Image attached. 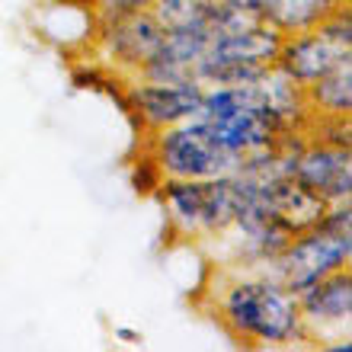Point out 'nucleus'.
I'll use <instances>...</instances> for the list:
<instances>
[{"instance_id": "obj_17", "label": "nucleus", "mask_w": 352, "mask_h": 352, "mask_svg": "<svg viewBox=\"0 0 352 352\" xmlns=\"http://www.w3.org/2000/svg\"><path fill=\"white\" fill-rule=\"evenodd\" d=\"M84 7L90 10L93 23H102V19H116V16L138 13V10H151V0H84Z\"/></svg>"}, {"instance_id": "obj_10", "label": "nucleus", "mask_w": 352, "mask_h": 352, "mask_svg": "<svg viewBox=\"0 0 352 352\" xmlns=\"http://www.w3.org/2000/svg\"><path fill=\"white\" fill-rule=\"evenodd\" d=\"M307 343L327 349L330 343L349 340L352 324V269H336L298 295Z\"/></svg>"}, {"instance_id": "obj_6", "label": "nucleus", "mask_w": 352, "mask_h": 352, "mask_svg": "<svg viewBox=\"0 0 352 352\" xmlns=\"http://www.w3.org/2000/svg\"><path fill=\"white\" fill-rule=\"evenodd\" d=\"M282 32L266 23H250L237 29H218L195 67V80L202 87L250 84L276 67Z\"/></svg>"}, {"instance_id": "obj_4", "label": "nucleus", "mask_w": 352, "mask_h": 352, "mask_svg": "<svg viewBox=\"0 0 352 352\" xmlns=\"http://www.w3.org/2000/svg\"><path fill=\"white\" fill-rule=\"evenodd\" d=\"M352 263V199L327 205V214L314 228L292 234L285 250L276 256L269 272L288 288L301 295L305 288L327 278L336 269Z\"/></svg>"}, {"instance_id": "obj_1", "label": "nucleus", "mask_w": 352, "mask_h": 352, "mask_svg": "<svg viewBox=\"0 0 352 352\" xmlns=\"http://www.w3.org/2000/svg\"><path fill=\"white\" fill-rule=\"evenodd\" d=\"M208 314L237 346L247 349H292L307 343L298 295L269 269L214 266L205 288Z\"/></svg>"}, {"instance_id": "obj_5", "label": "nucleus", "mask_w": 352, "mask_h": 352, "mask_svg": "<svg viewBox=\"0 0 352 352\" xmlns=\"http://www.w3.org/2000/svg\"><path fill=\"white\" fill-rule=\"evenodd\" d=\"M138 141L157 160L164 179H214L241 170V157L224 148L214 129L199 116Z\"/></svg>"}, {"instance_id": "obj_12", "label": "nucleus", "mask_w": 352, "mask_h": 352, "mask_svg": "<svg viewBox=\"0 0 352 352\" xmlns=\"http://www.w3.org/2000/svg\"><path fill=\"white\" fill-rule=\"evenodd\" d=\"M253 13L260 23L272 26L282 36L292 32H305L314 29L317 23H324L336 7L352 3V0H250Z\"/></svg>"}, {"instance_id": "obj_15", "label": "nucleus", "mask_w": 352, "mask_h": 352, "mask_svg": "<svg viewBox=\"0 0 352 352\" xmlns=\"http://www.w3.org/2000/svg\"><path fill=\"white\" fill-rule=\"evenodd\" d=\"M71 84H74L77 90L102 93V96L119 100L125 84H129V77H122L119 71H112V67H106L93 55H87L84 61H74V67H71Z\"/></svg>"}, {"instance_id": "obj_2", "label": "nucleus", "mask_w": 352, "mask_h": 352, "mask_svg": "<svg viewBox=\"0 0 352 352\" xmlns=\"http://www.w3.org/2000/svg\"><path fill=\"white\" fill-rule=\"evenodd\" d=\"M170 241L212 243L234 224L243 205L241 173L214 179H164L154 192Z\"/></svg>"}, {"instance_id": "obj_18", "label": "nucleus", "mask_w": 352, "mask_h": 352, "mask_svg": "<svg viewBox=\"0 0 352 352\" xmlns=\"http://www.w3.org/2000/svg\"><path fill=\"white\" fill-rule=\"evenodd\" d=\"M112 333H116V340H122V343H141V333L138 330H129V327H116Z\"/></svg>"}, {"instance_id": "obj_7", "label": "nucleus", "mask_w": 352, "mask_h": 352, "mask_svg": "<svg viewBox=\"0 0 352 352\" xmlns=\"http://www.w3.org/2000/svg\"><path fill=\"white\" fill-rule=\"evenodd\" d=\"M352 58V3L336 7L324 23L305 32H292L282 36L276 55V71L295 80L298 87H311L320 74L340 61Z\"/></svg>"}, {"instance_id": "obj_8", "label": "nucleus", "mask_w": 352, "mask_h": 352, "mask_svg": "<svg viewBox=\"0 0 352 352\" xmlns=\"http://www.w3.org/2000/svg\"><path fill=\"white\" fill-rule=\"evenodd\" d=\"M202 96L205 87L195 77L192 80H173V84L131 77L116 102L125 112V119L135 125L138 138H144V135L164 131L186 119H195L202 109Z\"/></svg>"}, {"instance_id": "obj_16", "label": "nucleus", "mask_w": 352, "mask_h": 352, "mask_svg": "<svg viewBox=\"0 0 352 352\" xmlns=\"http://www.w3.org/2000/svg\"><path fill=\"white\" fill-rule=\"evenodd\" d=\"M160 183H164V173H160L157 160L151 157V151L138 141V151H135V157H131V164H129L131 192L138 195V199H154V192L160 189Z\"/></svg>"}, {"instance_id": "obj_13", "label": "nucleus", "mask_w": 352, "mask_h": 352, "mask_svg": "<svg viewBox=\"0 0 352 352\" xmlns=\"http://www.w3.org/2000/svg\"><path fill=\"white\" fill-rule=\"evenodd\" d=\"M305 96L314 119H352V58L305 87Z\"/></svg>"}, {"instance_id": "obj_11", "label": "nucleus", "mask_w": 352, "mask_h": 352, "mask_svg": "<svg viewBox=\"0 0 352 352\" xmlns=\"http://www.w3.org/2000/svg\"><path fill=\"white\" fill-rule=\"evenodd\" d=\"M292 176L298 183L320 195L327 205L352 199V148L307 135L298 141Z\"/></svg>"}, {"instance_id": "obj_3", "label": "nucleus", "mask_w": 352, "mask_h": 352, "mask_svg": "<svg viewBox=\"0 0 352 352\" xmlns=\"http://www.w3.org/2000/svg\"><path fill=\"white\" fill-rule=\"evenodd\" d=\"M199 119H205L214 129L228 151H234L241 164L253 154L278 148L285 138L298 135L266 106L260 84H221L205 87Z\"/></svg>"}, {"instance_id": "obj_14", "label": "nucleus", "mask_w": 352, "mask_h": 352, "mask_svg": "<svg viewBox=\"0 0 352 352\" xmlns=\"http://www.w3.org/2000/svg\"><path fill=\"white\" fill-rule=\"evenodd\" d=\"M151 13L167 32L212 29L218 16V0H151Z\"/></svg>"}, {"instance_id": "obj_9", "label": "nucleus", "mask_w": 352, "mask_h": 352, "mask_svg": "<svg viewBox=\"0 0 352 352\" xmlns=\"http://www.w3.org/2000/svg\"><path fill=\"white\" fill-rule=\"evenodd\" d=\"M167 29L160 26L151 10H138L129 16L102 19L93 23V36L87 45V55L102 61L106 67L119 71L122 77H138L141 67L151 61V55L160 48Z\"/></svg>"}]
</instances>
